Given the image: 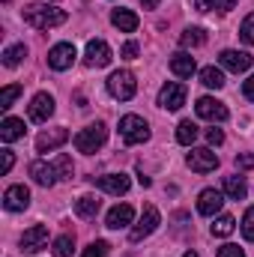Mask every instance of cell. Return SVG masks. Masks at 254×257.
I'll use <instances>...</instances> for the list:
<instances>
[{
  "instance_id": "obj_1",
  "label": "cell",
  "mask_w": 254,
  "mask_h": 257,
  "mask_svg": "<svg viewBox=\"0 0 254 257\" xmlns=\"http://www.w3.org/2000/svg\"><path fill=\"white\" fill-rule=\"evenodd\" d=\"M24 21L36 30H51V27L66 21V12L60 6H51V3H30L24 9Z\"/></svg>"
},
{
  "instance_id": "obj_2",
  "label": "cell",
  "mask_w": 254,
  "mask_h": 257,
  "mask_svg": "<svg viewBox=\"0 0 254 257\" xmlns=\"http://www.w3.org/2000/svg\"><path fill=\"white\" fill-rule=\"evenodd\" d=\"M105 141H108V128L102 126V123H90L87 128H81L75 135V150L93 156L99 147H105Z\"/></svg>"
},
{
  "instance_id": "obj_3",
  "label": "cell",
  "mask_w": 254,
  "mask_h": 257,
  "mask_svg": "<svg viewBox=\"0 0 254 257\" xmlns=\"http://www.w3.org/2000/svg\"><path fill=\"white\" fill-rule=\"evenodd\" d=\"M108 93H111L114 99H120V102H129V99L138 93V81H135V75H132L129 69L114 72V75L108 78Z\"/></svg>"
},
{
  "instance_id": "obj_4",
  "label": "cell",
  "mask_w": 254,
  "mask_h": 257,
  "mask_svg": "<svg viewBox=\"0 0 254 257\" xmlns=\"http://www.w3.org/2000/svg\"><path fill=\"white\" fill-rule=\"evenodd\" d=\"M120 138L126 141V144H144L147 138H150V126H147V120L144 117H138V114H126L123 120H120Z\"/></svg>"
},
{
  "instance_id": "obj_5",
  "label": "cell",
  "mask_w": 254,
  "mask_h": 257,
  "mask_svg": "<svg viewBox=\"0 0 254 257\" xmlns=\"http://www.w3.org/2000/svg\"><path fill=\"white\" fill-rule=\"evenodd\" d=\"M159 221H162L159 209H156V206H144V212H141L138 224L129 230V239H132V242H141V239H147V236H150V233L159 227Z\"/></svg>"
},
{
  "instance_id": "obj_6",
  "label": "cell",
  "mask_w": 254,
  "mask_h": 257,
  "mask_svg": "<svg viewBox=\"0 0 254 257\" xmlns=\"http://www.w3.org/2000/svg\"><path fill=\"white\" fill-rule=\"evenodd\" d=\"M186 105V87L180 81H168L162 90H159V108L165 111H180Z\"/></svg>"
},
{
  "instance_id": "obj_7",
  "label": "cell",
  "mask_w": 254,
  "mask_h": 257,
  "mask_svg": "<svg viewBox=\"0 0 254 257\" xmlns=\"http://www.w3.org/2000/svg\"><path fill=\"white\" fill-rule=\"evenodd\" d=\"M194 111H197V117H200V120H209V123H224V120H227V105H224V102H218V99H212V96L197 99Z\"/></svg>"
},
{
  "instance_id": "obj_8",
  "label": "cell",
  "mask_w": 254,
  "mask_h": 257,
  "mask_svg": "<svg viewBox=\"0 0 254 257\" xmlns=\"http://www.w3.org/2000/svg\"><path fill=\"white\" fill-rule=\"evenodd\" d=\"M186 165H189L194 174H209V171L218 168V156H215L212 150L200 147V150H191L189 156H186Z\"/></svg>"
},
{
  "instance_id": "obj_9",
  "label": "cell",
  "mask_w": 254,
  "mask_h": 257,
  "mask_svg": "<svg viewBox=\"0 0 254 257\" xmlns=\"http://www.w3.org/2000/svg\"><path fill=\"white\" fill-rule=\"evenodd\" d=\"M75 57H78V51H75L72 42H57V45L48 51V66H51L54 72H66L69 66L75 63Z\"/></svg>"
},
{
  "instance_id": "obj_10",
  "label": "cell",
  "mask_w": 254,
  "mask_h": 257,
  "mask_svg": "<svg viewBox=\"0 0 254 257\" xmlns=\"http://www.w3.org/2000/svg\"><path fill=\"white\" fill-rule=\"evenodd\" d=\"M45 245H48V227H45V224H33L30 230H24V236H21V251L36 254V251L45 248Z\"/></svg>"
},
{
  "instance_id": "obj_11",
  "label": "cell",
  "mask_w": 254,
  "mask_h": 257,
  "mask_svg": "<svg viewBox=\"0 0 254 257\" xmlns=\"http://www.w3.org/2000/svg\"><path fill=\"white\" fill-rule=\"evenodd\" d=\"M218 63L224 66L227 72H248L254 63V57L248 54V51H233V48H227V51H221V57H218Z\"/></svg>"
},
{
  "instance_id": "obj_12",
  "label": "cell",
  "mask_w": 254,
  "mask_h": 257,
  "mask_svg": "<svg viewBox=\"0 0 254 257\" xmlns=\"http://www.w3.org/2000/svg\"><path fill=\"white\" fill-rule=\"evenodd\" d=\"M84 60H87V66H96V69L108 66L111 63V48H108V42L90 39V42H87V51H84Z\"/></svg>"
},
{
  "instance_id": "obj_13",
  "label": "cell",
  "mask_w": 254,
  "mask_h": 257,
  "mask_svg": "<svg viewBox=\"0 0 254 257\" xmlns=\"http://www.w3.org/2000/svg\"><path fill=\"white\" fill-rule=\"evenodd\" d=\"M54 114V96L51 93H36L30 102V120L33 123H45Z\"/></svg>"
},
{
  "instance_id": "obj_14",
  "label": "cell",
  "mask_w": 254,
  "mask_h": 257,
  "mask_svg": "<svg viewBox=\"0 0 254 257\" xmlns=\"http://www.w3.org/2000/svg\"><path fill=\"white\" fill-rule=\"evenodd\" d=\"M221 206H224V192H218V189H203V192L197 194V212H200V215H215Z\"/></svg>"
},
{
  "instance_id": "obj_15",
  "label": "cell",
  "mask_w": 254,
  "mask_h": 257,
  "mask_svg": "<svg viewBox=\"0 0 254 257\" xmlns=\"http://www.w3.org/2000/svg\"><path fill=\"white\" fill-rule=\"evenodd\" d=\"M27 203H30V189L27 186H9L3 192V206L9 212H21V209H27Z\"/></svg>"
},
{
  "instance_id": "obj_16",
  "label": "cell",
  "mask_w": 254,
  "mask_h": 257,
  "mask_svg": "<svg viewBox=\"0 0 254 257\" xmlns=\"http://www.w3.org/2000/svg\"><path fill=\"white\" fill-rule=\"evenodd\" d=\"M66 141H69V132H66V128H48V132H42V135L36 138V150H39V153H51V150L63 147Z\"/></svg>"
},
{
  "instance_id": "obj_17",
  "label": "cell",
  "mask_w": 254,
  "mask_h": 257,
  "mask_svg": "<svg viewBox=\"0 0 254 257\" xmlns=\"http://www.w3.org/2000/svg\"><path fill=\"white\" fill-rule=\"evenodd\" d=\"M96 186L108 194H126L129 186H132V180H129L126 174H105V177L96 180Z\"/></svg>"
},
{
  "instance_id": "obj_18",
  "label": "cell",
  "mask_w": 254,
  "mask_h": 257,
  "mask_svg": "<svg viewBox=\"0 0 254 257\" xmlns=\"http://www.w3.org/2000/svg\"><path fill=\"white\" fill-rule=\"evenodd\" d=\"M132 218H135V209H132L129 203H117V206L108 212L105 224H108L111 230H120V227H129V224H132Z\"/></svg>"
},
{
  "instance_id": "obj_19",
  "label": "cell",
  "mask_w": 254,
  "mask_h": 257,
  "mask_svg": "<svg viewBox=\"0 0 254 257\" xmlns=\"http://www.w3.org/2000/svg\"><path fill=\"white\" fill-rule=\"evenodd\" d=\"M30 177H33V183H39V186H54L60 177H57V171H54V165H48V162H33L30 165Z\"/></svg>"
},
{
  "instance_id": "obj_20",
  "label": "cell",
  "mask_w": 254,
  "mask_h": 257,
  "mask_svg": "<svg viewBox=\"0 0 254 257\" xmlns=\"http://www.w3.org/2000/svg\"><path fill=\"white\" fill-rule=\"evenodd\" d=\"M18 138H24V120L6 117V120L0 123V141H3V144H12V141H18Z\"/></svg>"
},
{
  "instance_id": "obj_21",
  "label": "cell",
  "mask_w": 254,
  "mask_h": 257,
  "mask_svg": "<svg viewBox=\"0 0 254 257\" xmlns=\"http://www.w3.org/2000/svg\"><path fill=\"white\" fill-rule=\"evenodd\" d=\"M194 57L191 54H186V51H180V54H174L171 57V72L177 75V78H191L194 75Z\"/></svg>"
},
{
  "instance_id": "obj_22",
  "label": "cell",
  "mask_w": 254,
  "mask_h": 257,
  "mask_svg": "<svg viewBox=\"0 0 254 257\" xmlns=\"http://www.w3.org/2000/svg\"><path fill=\"white\" fill-rule=\"evenodd\" d=\"M111 21H114V27H120L123 33L138 30V15H135L132 9H114V12H111Z\"/></svg>"
},
{
  "instance_id": "obj_23",
  "label": "cell",
  "mask_w": 254,
  "mask_h": 257,
  "mask_svg": "<svg viewBox=\"0 0 254 257\" xmlns=\"http://www.w3.org/2000/svg\"><path fill=\"white\" fill-rule=\"evenodd\" d=\"M200 84L209 87V90H221L224 87V72L215 69V66H203L200 69Z\"/></svg>"
},
{
  "instance_id": "obj_24",
  "label": "cell",
  "mask_w": 254,
  "mask_h": 257,
  "mask_svg": "<svg viewBox=\"0 0 254 257\" xmlns=\"http://www.w3.org/2000/svg\"><path fill=\"white\" fill-rule=\"evenodd\" d=\"M99 206H102V203H99L93 194H84V197H78V200H75V212H78L81 218H96Z\"/></svg>"
},
{
  "instance_id": "obj_25",
  "label": "cell",
  "mask_w": 254,
  "mask_h": 257,
  "mask_svg": "<svg viewBox=\"0 0 254 257\" xmlns=\"http://www.w3.org/2000/svg\"><path fill=\"white\" fill-rule=\"evenodd\" d=\"M245 192H248V186H245L242 177H224V194H227L230 200H242Z\"/></svg>"
},
{
  "instance_id": "obj_26",
  "label": "cell",
  "mask_w": 254,
  "mask_h": 257,
  "mask_svg": "<svg viewBox=\"0 0 254 257\" xmlns=\"http://www.w3.org/2000/svg\"><path fill=\"white\" fill-rule=\"evenodd\" d=\"M203 42H206V33H203L200 27H189V30L180 36V45H183V48H200Z\"/></svg>"
},
{
  "instance_id": "obj_27",
  "label": "cell",
  "mask_w": 254,
  "mask_h": 257,
  "mask_svg": "<svg viewBox=\"0 0 254 257\" xmlns=\"http://www.w3.org/2000/svg\"><path fill=\"white\" fill-rule=\"evenodd\" d=\"M177 141H180L183 147H191V144L197 141V126H194L191 120H183V123L177 126Z\"/></svg>"
},
{
  "instance_id": "obj_28",
  "label": "cell",
  "mask_w": 254,
  "mask_h": 257,
  "mask_svg": "<svg viewBox=\"0 0 254 257\" xmlns=\"http://www.w3.org/2000/svg\"><path fill=\"white\" fill-rule=\"evenodd\" d=\"M233 227H236V218L233 215H218L212 221V236H230Z\"/></svg>"
},
{
  "instance_id": "obj_29",
  "label": "cell",
  "mask_w": 254,
  "mask_h": 257,
  "mask_svg": "<svg viewBox=\"0 0 254 257\" xmlns=\"http://www.w3.org/2000/svg\"><path fill=\"white\" fill-rule=\"evenodd\" d=\"M24 57H27V48H24V42H18V45H9V48L3 51V63L9 66V69H12V66H18Z\"/></svg>"
},
{
  "instance_id": "obj_30",
  "label": "cell",
  "mask_w": 254,
  "mask_h": 257,
  "mask_svg": "<svg viewBox=\"0 0 254 257\" xmlns=\"http://www.w3.org/2000/svg\"><path fill=\"white\" fill-rule=\"evenodd\" d=\"M200 12H230L233 0H194Z\"/></svg>"
},
{
  "instance_id": "obj_31",
  "label": "cell",
  "mask_w": 254,
  "mask_h": 257,
  "mask_svg": "<svg viewBox=\"0 0 254 257\" xmlns=\"http://www.w3.org/2000/svg\"><path fill=\"white\" fill-rule=\"evenodd\" d=\"M54 171H57V177H60V180H72L75 165H72V159H69L66 153H60V156L54 159Z\"/></svg>"
},
{
  "instance_id": "obj_32",
  "label": "cell",
  "mask_w": 254,
  "mask_h": 257,
  "mask_svg": "<svg viewBox=\"0 0 254 257\" xmlns=\"http://www.w3.org/2000/svg\"><path fill=\"white\" fill-rule=\"evenodd\" d=\"M72 248H75V236L72 233H63L54 239V254L57 257H72Z\"/></svg>"
},
{
  "instance_id": "obj_33",
  "label": "cell",
  "mask_w": 254,
  "mask_h": 257,
  "mask_svg": "<svg viewBox=\"0 0 254 257\" xmlns=\"http://www.w3.org/2000/svg\"><path fill=\"white\" fill-rule=\"evenodd\" d=\"M18 96H21V87H18V84L3 87V90H0V108H3V111H9V108H12V102H15Z\"/></svg>"
},
{
  "instance_id": "obj_34",
  "label": "cell",
  "mask_w": 254,
  "mask_h": 257,
  "mask_svg": "<svg viewBox=\"0 0 254 257\" xmlns=\"http://www.w3.org/2000/svg\"><path fill=\"white\" fill-rule=\"evenodd\" d=\"M239 39H242L245 45H254V12L245 15V21L239 24Z\"/></svg>"
},
{
  "instance_id": "obj_35",
  "label": "cell",
  "mask_w": 254,
  "mask_h": 257,
  "mask_svg": "<svg viewBox=\"0 0 254 257\" xmlns=\"http://www.w3.org/2000/svg\"><path fill=\"white\" fill-rule=\"evenodd\" d=\"M108 242H102V239H96V242H90L87 248H84V254L81 257H108Z\"/></svg>"
},
{
  "instance_id": "obj_36",
  "label": "cell",
  "mask_w": 254,
  "mask_h": 257,
  "mask_svg": "<svg viewBox=\"0 0 254 257\" xmlns=\"http://www.w3.org/2000/svg\"><path fill=\"white\" fill-rule=\"evenodd\" d=\"M239 227H242V236H245L248 242H254V206L242 215V224H239Z\"/></svg>"
},
{
  "instance_id": "obj_37",
  "label": "cell",
  "mask_w": 254,
  "mask_h": 257,
  "mask_svg": "<svg viewBox=\"0 0 254 257\" xmlns=\"http://www.w3.org/2000/svg\"><path fill=\"white\" fill-rule=\"evenodd\" d=\"M218 257H245V254H242V248H239V245L227 242V245H221V248H218Z\"/></svg>"
},
{
  "instance_id": "obj_38",
  "label": "cell",
  "mask_w": 254,
  "mask_h": 257,
  "mask_svg": "<svg viewBox=\"0 0 254 257\" xmlns=\"http://www.w3.org/2000/svg\"><path fill=\"white\" fill-rule=\"evenodd\" d=\"M206 141H209V144H212V147H218V144H224V132H221V128H206Z\"/></svg>"
},
{
  "instance_id": "obj_39",
  "label": "cell",
  "mask_w": 254,
  "mask_h": 257,
  "mask_svg": "<svg viewBox=\"0 0 254 257\" xmlns=\"http://www.w3.org/2000/svg\"><path fill=\"white\" fill-rule=\"evenodd\" d=\"M12 165H15V156H12V150H3V162H0V174H9V171H12Z\"/></svg>"
},
{
  "instance_id": "obj_40",
  "label": "cell",
  "mask_w": 254,
  "mask_h": 257,
  "mask_svg": "<svg viewBox=\"0 0 254 257\" xmlns=\"http://www.w3.org/2000/svg\"><path fill=\"white\" fill-rule=\"evenodd\" d=\"M236 168H239V171H251L254 168V156H248V153L236 156Z\"/></svg>"
},
{
  "instance_id": "obj_41",
  "label": "cell",
  "mask_w": 254,
  "mask_h": 257,
  "mask_svg": "<svg viewBox=\"0 0 254 257\" xmlns=\"http://www.w3.org/2000/svg\"><path fill=\"white\" fill-rule=\"evenodd\" d=\"M120 54H123V57H126V60H135V57H138V42H126V45H123V51H120Z\"/></svg>"
},
{
  "instance_id": "obj_42",
  "label": "cell",
  "mask_w": 254,
  "mask_h": 257,
  "mask_svg": "<svg viewBox=\"0 0 254 257\" xmlns=\"http://www.w3.org/2000/svg\"><path fill=\"white\" fill-rule=\"evenodd\" d=\"M242 93H245V99H251V102H254V75L242 84Z\"/></svg>"
},
{
  "instance_id": "obj_43",
  "label": "cell",
  "mask_w": 254,
  "mask_h": 257,
  "mask_svg": "<svg viewBox=\"0 0 254 257\" xmlns=\"http://www.w3.org/2000/svg\"><path fill=\"white\" fill-rule=\"evenodd\" d=\"M141 3H144L147 9H156V6H159V0H141Z\"/></svg>"
},
{
  "instance_id": "obj_44",
  "label": "cell",
  "mask_w": 254,
  "mask_h": 257,
  "mask_svg": "<svg viewBox=\"0 0 254 257\" xmlns=\"http://www.w3.org/2000/svg\"><path fill=\"white\" fill-rule=\"evenodd\" d=\"M183 257H197V251H186V254H183Z\"/></svg>"
}]
</instances>
